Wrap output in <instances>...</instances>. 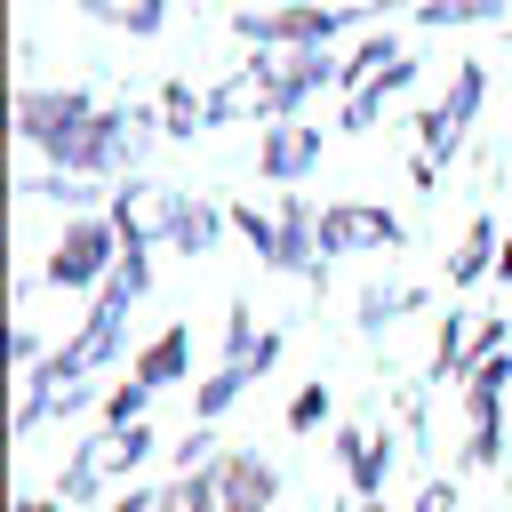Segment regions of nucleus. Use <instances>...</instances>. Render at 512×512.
<instances>
[{
  "label": "nucleus",
  "mask_w": 512,
  "mask_h": 512,
  "mask_svg": "<svg viewBox=\"0 0 512 512\" xmlns=\"http://www.w3.org/2000/svg\"><path fill=\"white\" fill-rule=\"evenodd\" d=\"M320 248L328 256H352V248H400V216L392 208H320Z\"/></svg>",
  "instance_id": "nucleus-4"
},
{
  "label": "nucleus",
  "mask_w": 512,
  "mask_h": 512,
  "mask_svg": "<svg viewBox=\"0 0 512 512\" xmlns=\"http://www.w3.org/2000/svg\"><path fill=\"white\" fill-rule=\"evenodd\" d=\"M480 96H488V72H480V64H456V88H448V96H440V104L416 120V128H424V160H416V184H432V176H440V160L464 144V128H472Z\"/></svg>",
  "instance_id": "nucleus-1"
},
{
  "label": "nucleus",
  "mask_w": 512,
  "mask_h": 512,
  "mask_svg": "<svg viewBox=\"0 0 512 512\" xmlns=\"http://www.w3.org/2000/svg\"><path fill=\"white\" fill-rule=\"evenodd\" d=\"M112 232H120V224H72V232L56 240V256H48V280H56V288H88V280H104V264H112Z\"/></svg>",
  "instance_id": "nucleus-5"
},
{
  "label": "nucleus",
  "mask_w": 512,
  "mask_h": 512,
  "mask_svg": "<svg viewBox=\"0 0 512 512\" xmlns=\"http://www.w3.org/2000/svg\"><path fill=\"white\" fill-rule=\"evenodd\" d=\"M120 512H152V496H128V504H120Z\"/></svg>",
  "instance_id": "nucleus-17"
},
{
  "label": "nucleus",
  "mask_w": 512,
  "mask_h": 512,
  "mask_svg": "<svg viewBox=\"0 0 512 512\" xmlns=\"http://www.w3.org/2000/svg\"><path fill=\"white\" fill-rule=\"evenodd\" d=\"M408 80H416V56H400V64H384V72H376V80H368V88H360V96L344 104V128H368V120H376V104H384V96H400Z\"/></svg>",
  "instance_id": "nucleus-8"
},
{
  "label": "nucleus",
  "mask_w": 512,
  "mask_h": 512,
  "mask_svg": "<svg viewBox=\"0 0 512 512\" xmlns=\"http://www.w3.org/2000/svg\"><path fill=\"white\" fill-rule=\"evenodd\" d=\"M368 8H392V0H352V8H272V16H256V8H248V16H240V32H248V40H264V48H272V40L328 48V40H336L344 24H360Z\"/></svg>",
  "instance_id": "nucleus-2"
},
{
  "label": "nucleus",
  "mask_w": 512,
  "mask_h": 512,
  "mask_svg": "<svg viewBox=\"0 0 512 512\" xmlns=\"http://www.w3.org/2000/svg\"><path fill=\"white\" fill-rule=\"evenodd\" d=\"M408 304H424V288H368V296H360V328H384V320L408 312Z\"/></svg>",
  "instance_id": "nucleus-13"
},
{
  "label": "nucleus",
  "mask_w": 512,
  "mask_h": 512,
  "mask_svg": "<svg viewBox=\"0 0 512 512\" xmlns=\"http://www.w3.org/2000/svg\"><path fill=\"white\" fill-rule=\"evenodd\" d=\"M448 504H456V488H432V496H424L416 512H448Z\"/></svg>",
  "instance_id": "nucleus-15"
},
{
  "label": "nucleus",
  "mask_w": 512,
  "mask_h": 512,
  "mask_svg": "<svg viewBox=\"0 0 512 512\" xmlns=\"http://www.w3.org/2000/svg\"><path fill=\"white\" fill-rule=\"evenodd\" d=\"M312 160H320V128H296V120H280V128L256 144V168H264V176H280V184H288V176H304Z\"/></svg>",
  "instance_id": "nucleus-6"
},
{
  "label": "nucleus",
  "mask_w": 512,
  "mask_h": 512,
  "mask_svg": "<svg viewBox=\"0 0 512 512\" xmlns=\"http://www.w3.org/2000/svg\"><path fill=\"white\" fill-rule=\"evenodd\" d=\"M320 416H328V392H320V384H312V392H296V408H288V424H296V432H312Z\"/></svg>",
  "instance_id": "nucleus-14"
},
{
  "label": "nucleus",
  "mask_w": 512,
  "mask_h": 512,
  "mask_svg": "<svg viewBox=\"0 0 512 512\" xmlns=\"http://www.w3.org/2000/svg\"><path fill=\"white\" fill-rule=\"evenodd\" d=\"M496 272H504V280H512V232H504V248H496Z\"/></svg>",
  "instance_id": "nucleus-16"
},
{
  "label": "nucleus",
  "mask_w": 512,
  "mask_h": 512,
  "mask_svg": "<svg viewBox=\"0 0 512 512\" xmlns=\"http://www.w3.org/2000/svg\"><path fill=\"white\" fill-rule=\"evenodd\" d=\"M512 0H416V24H488Z\"/></svg>",
  "instance_id": "nucleus-11"
},
{
  "label": "nucleus",
  "mask_w": 512,
  "mask_h": 512,
  "mask_svg": "<svg viewBox=\"0 0 512 512\" xmlns=\"http://www.w3.org/2000/svg\"><path fill=\"white\" fill-rule=\"evenodd\" d=\"M504 48H512V40H504Z\"/></svg>",
  "instance_id": "nucleus-19"
},
{
  "label": "nucleus",
  "mask_w": 512,
  "mask_h": 512,
  "mask_svg": "<svg viewBox=\"0 0 512 512\" xmlns=\"http://www.w3.org/2000/svg\"><path fill=\"white\" fill-rule=\"evenodd\" d=\"M88 120H96V104H88L80 88H64V96H56V88H24V96H16V136L48 144V152H64Z\"/></svg>",
  "instance_id": "nucleus-3"
},
{
  "label": "nucleus",
  "mask_w": 512,
  "mask_h": 512,
  "mask_svg": "<svg viewBox=\"0 0 512 512\" xmlns=\"http://www.w3.org/2000/svg\"><path fill=\"white\" fill-rule=\"evenodd\" d=\"M160 240H176V248L200 256V248L216 240V208H200V200H168V232H160Z\"/></svg>",
  "instance_id": "nucleus-9"
},
{
  "label": "nucleus",
  "mask_w": 512,
  "mask_h": 512,
  "mask_svg": "<svg viewBox=\"0 0 512 512\" xmlns=\"http://www.w3.org/2000/svg\"><path fill=\"white\" fill-rule=\"evenodd\" d=\"M96 24H120V32H136V40H152L160 24H168V0H80Z\"/></svg>",
  "instance_id": "nucleus-7"
},
{
  "label": "nucleus",
  "mask_w": 512,
  "mask_h": 512,
  "mask_svg": "<svg viewBox=\"0 0 512 512\" xmlns=\"http://www.w3.org/2000/svg\"><path fill=\"white\" fill-rule=\"evenodd\" d=\"M488 248H496V224H488V216H480V224H472V232H464V256H456V264H448V280H456V288H464V280H480V272H488V264H496V256H488Z\"/></svg>",
  "instance_id": "nucleus-12"
},
{
  "label": "nucleus",
  "mask_w": 512,
  "mask_h": 512,
  "mask_svg": "<svg viewBox=\"0 0 512 512\" xmlns=\"http://www.w3.org/2000/svg\"><path fill=\"white\" fill-rule=\"evenodd\" d=\"M16 512H56V504H16Z\"/></svg>",
  "instance_id": "nucleus-18"
},
{
  "label": "nucleus",
  "mask_w": 512,
  "mask_h": 512,
  "mask_svg": "<svg viewBox=\"0 0 512 512\" xmlns=\"http://www.w3.org/2000/svg\"><path fill=\"white\" fill-rule=\"evenodd\" d=\"M184 352H192V336H184V328H168V336H160V344H152V352H144V360H136V368H128V376H136V384H152V392H160V384H168V376H176V368H184Z\"/></svg>",
  "instance_id": "nucleus-10"
}]
</instances>
